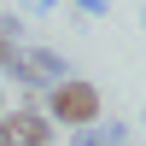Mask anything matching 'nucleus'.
<instances>
[{
  "label": "nucleus",
  "instance_id": "obj_2",
  "mask_svg": "<svg viewBox=\"0 0 146 146\" xmlns=\"http://www.w3.org/2000/svg\"><path fill=\"white\" fill-rule=\"evenodd\" d=\"M0 140H6V146H47V140H53V117H41V111H12L6 123H0Z\"/></svg>",
  "mask_w": 146,
  "mask_h": 146
},
{
  "label": "nucleus",
  "instance_id": "obj_4",
  "mask_svg": "<svg viewBox=\"0 0 146 146\" xmlns=\"http://www.w3.org/2000/svg\"><path fill=\"white\" fill-rule=\"evenodd\" d=\"M76 146H123V135H117V129H88Z\"/></svg>",
  "mask_w": 146,
  "mask_h": 146
},
{
  "label": "nucleus",
  "instance_id": "obj_1",
  "mask_svg": "<svg viewBox=\"0 0 146 146\" xmlns=\"http://www.w3.org/2000/svg\"><path fill=\"white\" fill-rule=\"evenodd\" d=\"M53 123H70V129H94L100 117V88L94 82H53Z\"/></svg>",
  "mask_w": 146,
  "mask_h": 146
},
{
  "label": "nucleus",
  "instance_id": "obj_5",
  "mask_svg": "<svg viewBox=\"0 0 146 146\" xmlns=\"http://www.w3.org/2000/svg\"><path fill=\"white\" fill-rule=\"evenodd\" d=\"M0 146H6V140H0Z\"/></svg>",
  "mask_w": 146,
  "mask_h": 146
},
{
  "label": "nucleus",
  "instance_id": "obj_3",
  "mask_svg": "<svg viewBox=\"0 0 146 146\" xmlns=\"http://www.w3.org/2000/svg\"><path fill=\"white\" fill-rule=\"evenodd\" d=\"M18 76H23V82H35V76H58V58H53V53H29V58H18Z\"/></svg>",
  "mask_w": 146,
  "mask_h": 146
}]
</instances>
